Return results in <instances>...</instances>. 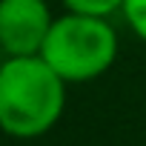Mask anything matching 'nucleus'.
Instances as JSON below:
<instances>
[{
	"mask_svg": "<svg viewBox=\"0 0 146 146\" xmlns=\"http://www.w3.org/2000/svg\"><path fill=\"white\" fill-rule=\"evenodd\" d=\"M40 57L66 83H86L109 72L117 60V32L109 17L66 12L52 20Z\"/></svg>",
	"mask_w": 146,
	"mask_h": 146,
	"instance_id": "2",
	"label": "nucleus"
},
{
	"mask_svg": "<svg viewBox=\"0 0 146 146\" xmlns=\"http://www.w3.org/2000/svg\"><path fill=\"white\" fill-rule=\"evenodd\" d=\"M120 15L126 17L129 29L146 43V0H123Z\"/></svg>",
	"mask_w": 146,
	"mask_h": 146,
	"instance_id": "5",
	"label": "nucleus"
},
{
	"mask_svg": "<svg viewBox=\"0 0 146 146\" xmlns=\"http://www.w3.org/2000/svg\"><path fill=\"white\" fill-rule=\"evenodd\" d=\"M54 15L46 0H0V52L40 54Z\"/></svg>",
	"mask_w": 146,
	"mask_h": 146,
	"instance_id": "3",
	"label": "nucleus"
},
{
	"mask_svg": "<svg viewBox=\"0 0 146 146\" xmlns=\"http://www.w3.org/2000/svg\"><path fill=\"white\" fill-rule=\"evenodd\" d=\"M66 80L40 54H15L0 63V132L35 140L54 129L66 106Z\"/></svg>",
	"mask_w": 146,
	"mask_h": 146,
	"instance_id": "1",
	"label": "nucleus"
},
{
	"mask_svg": "<svg viewBox=\"0 0 146 146\" xmlns=\"http://www.w3.org/2000/svg\"><path fill=\"white\" fill-rule=\"evenodd\" d=\"M66 6V12H78V15H98V17H109L115 12H120L123 0H60Z\"/></svg>",
	"mask_w": 146,
	"mask_h": 146,
	"instance_id": "4",
	"label": "nucleus"
}]
</instances>
